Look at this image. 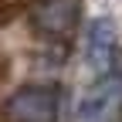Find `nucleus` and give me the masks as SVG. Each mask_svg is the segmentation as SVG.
I'll return each instance as SVG.
<instances>
[{
	"label": "nucleus",
	"instance_id": "obj_2",
	"mask_svg": "<svg viewBox=\"0 0 122 122\" xmlns=\"http://www.w3.org/2000/svg\"><path fill=\"white\" fill-rule=\"evenodd\" d=\"M115 44H119V30H115V20L112 17L92 20L88 37H85V65L92 71L105 75L112 68V61H115Z\"/></svg>",
	"mask_w": 122,
	"mask_h": 122
},
{
	"label": "nucleus",
	"instance_id": "obj_1",
	"mask_svg": "<svg viewBox=\"0 0 122 122\" xmlns=\"http://www.w3.org/2000/svg\"><path fill=\"white\" fill-rule=\"evenodd\" d=\"M4 115L10 122H54L58 119V95L41 85L20 88L4 102Z\"/></svg>",
	"mask_w": 122,
	"mask_h": 122
},
{
	"label": "nucleus",
	"instance_id": "obj_4",
	"mask_svg": "<svg viewBox=\"0 0 122 122\" xmlns=\"http://www.w3.org/2000/svg\"><path fill=\"white\" fill-rule=\"evenodd\" d=\"M112 95H115V81H112V78H105L98 88H92L88 95H85V102H81L78 115H81L85 122H95V119H102L105 112H109V105H112Z\"/></svg>",
	"mask_w": 122,
	"mask_h": 122
},
{
	"label": "nucleus",
	"instance_id": "obj_3",
	"mask_svg": "<svg viewBox=\"0 0 122 122\" xmlns=\"http://www.w3.org/2000/svg\"><path fill=\"white\" fill-rule=\"evenodd\" d=\"M34 27L44 34H68L75 27V0H44L34 10Z\"/></svg>",
	"mask_w": 122,
	"mask_h": 122
}]
</instances>
